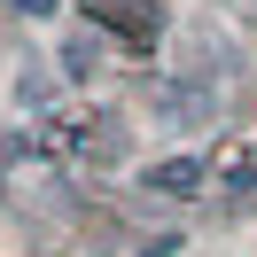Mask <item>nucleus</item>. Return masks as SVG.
<instances>
[{
  "instance_id": "4",
  "label": "nucleus",
  "mask_w": 257,
  "mask_h": 257,
  "mask_svg": "<svg viewBox=\"0 0 257 257\" xmlns=\"http://www.w3.org/2000/svg\"><path fill=\"white\" fill-rule=\"evenodd\" d=\"M8 8H24V16H55L63 0H8Z\"/></svg>"
},
{
  "instance_id": "2",
  "label": "nucleus",
  "mask_w": 257,
  "mask_h": 257,
  "mask_svg": "<svg viewBox=\"0 0 257 257\" xmlns=\"http://www.w3.org/2000/svg\"><path fill=\"white\" fill-rule=\"evenodd\" d=\"M148 187H164V195H203V164H195V156H172V164L148 172Z\"/></svg>"
},
{
  "instance_id": "3",
  "label": "nucleus",
  "mask_w": 257,
  "mask_h": 257,
  "mask_svg": "<svg viewBox=\"0 0 257 257\" xmlns=\"http://www.w3.org/2000/svg\"><path fill=\"white\" fill-rule=\"evenodd\" d=\"M63 63H70V78H86V70L101 63V47H94V39H70V47H63Z\"/></svg>"
},
{
  "instance_id": "1",
  "label": "nucleus",
  "mask_w": 257,
  "mask_h": 257,
  "mask_svg": "<svg viewBox=\"0 0 257 257\" xmlns=\"http://www.w3.org/2000/svg\"><path fill=\"white\" fill-rule=\"evenodd\" d=\"M86 16H101V24H117L125 39H156L164 32V16H133L125 0H86Z\"/></svg>"
}]
</instances>
